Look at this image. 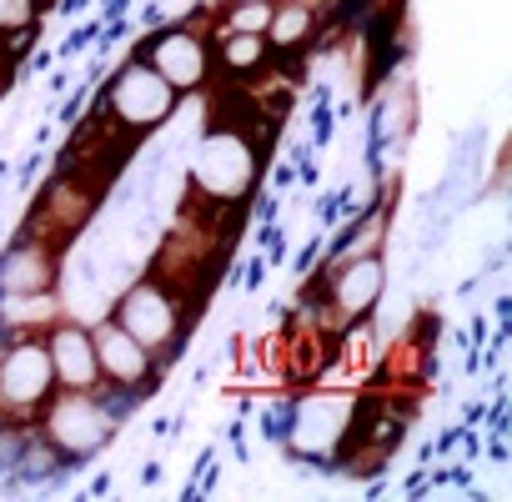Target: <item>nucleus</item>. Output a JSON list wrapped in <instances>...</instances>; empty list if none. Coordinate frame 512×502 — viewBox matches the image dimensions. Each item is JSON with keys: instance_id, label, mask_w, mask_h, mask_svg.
Here are the masks:
<instances>
[{"instance_id": "1", "label": "nucleus", "mask_w": 512, "mask_h": 502, "mask_svg": "<svg viewBox=\"0 0 512 502\" xmlns=\"http://www.w3.org/2000/svg\"><path fill=\"white\" fill-rule=\"evenodd\" d=\"M121 412H126V397H116L106 387H96V392H61L56 387L46 397V407L36 412V437L61 467H81L101 447H111Z\"/></svg>"}, {"instance_id": "2", "label": "nucleus", "mask_w": 512, "mask_h": 502, "mask_svg": "<svg viewBox=\"0 0 512 502\" xmlns=\"http://www.w3.org/2000/svg\"><path fill=\"white\" fill-rule=\"evenodd\" d=\"M256 131L251 126H206L196 156H191V201H201L211 216L231 201H241L256 181Z\"/></svg>"}, {"instance_id": "3", "label": "nucleus", "mask_w": 512, "mask_h": 502, "mask_svg": "<svg viewBox=\"0 0 512 502\" xmlns=\"http://www.w3.org/2000/svg\"><path fill=\"white\" fill-rule=\"evenodd\" d=\"M191 307L196 302L176 282H166L161 272H146L131 287H121V297L111 302V322H121L156 357H171V347H181V337H186V322L196 317Z\"/></svg>"}, {"instance_id": "4", "label": "nucleus", "mask_w": 512, "mask_h": 502, "mask_svg": "<svg viewBox=\"0 0 512 502\" xmlns=\"http://www.w3.org/2000/svg\"><path fill=\"white\" fill-rule=\"evenodd\" d=\"M181 106V96L141 61V56H131L121 71H116V81L106 86V101H101V116L126 136V141H146L156 126H166L171 121V111Z\"/></svg>"}, {"instance_id": "5", "label": "nucleus", "mask_w": 512, "mask_h": 502, "mask_svg": "<svg viewBox=\"0 0 512 502\" xmlns=\"http://www.w3.org/2000/svg\"><path fill=\"white\" fill-rule=\"evenodd\" d=\"M91 342H96V367H101V387L126 397V402H141L151 397V387L161 382V357L151 347H141L121 322H101L91 327Z\"/></svg>"}, {"instance_id": "6", "label": "nucleus", "mask_w": 512, "mask_h": 502, "mask_svg": "<svg viewBox=\"0 0 512 502\" xmlns=\"http://www.w3.org/2000/svg\"><path fill=\"white\" fill-rule=\"evenodd\" d=\"M357 397L352 392H312L292 407V452L302 462H332L347 442Z\"/></svg>"}, {"instance_id": "7", "label": "nucleus", "mask_w": 512, "mask_h": 502, "mask_svg": "<svg viewBox=\"0 0 512 502\" xmlns=\"http://www.w3.org/2000/svg\"><path fill=\"white\" fill-rule=\"evenodd\" d=\"M136 56H141L176 96L201 91L206 76H211V41H206V31H196V26H166V31H156Z\"/></svg>"}, {"instance_id": "8", "label": "nucleus", "mask_w": 512, "mask_h": 502, "mask_svg": "<svg viewBox=\"0 0 512 502\" xmlns=\"http://www.w3.org/2000/svg\"><path fill=\"white\" fill-rule=\"evenodd\" d=\"M61 287V246L21 231L6 251H0V297H41Z\"/></svg>"}, {"instance_id": "9", "label": "nucleus", "mask_w": 512, "mask_h": 502, "mask_svg": "<svg viewBox=\"0 0 512 502\" xmlns=\"http://www.w3.org/2000/svg\"><path fill=\"white\" fill-rule=\"evenodd\" d=\"M46 357H51V377L61 392H96L101 387V367H96V342H91V327L76 322V317H56L46 332Z\"/></svg>"}, {"instance_id": "10", "label": "nucleus", "mask_w": 512, "mask_h": 502, "mask_svg": "<svg viewBox=\"0 0 512 502\" xmlns=\"http://www.w3.org/2000/svg\"><path fill=\"white\" fill-rule=\"evenodd\" d=\"M382 287H387V267H382L377 251H372V257L337 262V267L327 272V307H322V312H332V327L362 322V317L377 307Z\"/></svg>"}, {"instance_id": "11", "label": "nucleus", "mask_w": 512, "mask_h": 502, "mask_svg": "<svg viewBox=\"0 0 512 502\" xmlns=\"http://www.w3.org/2000/svg\"><path fill=\"white\" fill-rule=\"evenodd\" d=\"M262 36H267V51H277V56L312 46V36H317V11H312V0H287V6H277Z\"/></svg>"}, {"instance_id": "12", "label": "nucleus", "mask_w": 512, "mask_h": 502, "mask_svg": "<svg viewBox=\"0 0 512 502\" xmlns=\"http://www.w3.org/2000/svg\"><path fill=\"white\" fill-rule=\"evenodd\" d=\"M267 61V36L262 31H221V66L231 76H256Z\"/></svg>"}, {"instance_id": "13", "label": "nucleus", "mask_w": 512, "mask_h": 502, "mask_svg": "<svg viewBox=\"0 0 512 502\" xmlns=\"http://www.w3.org/2000/svg\"><path fill=\"white\" fill-rule=\"evenodd\" d=\"M41 0H0V41L11 46H31L36 26H41Z\"/></svg>"}, {"instance_id": "14", "label": "nucleus", "mask_w": 512, "mask_h": 502, "mask_svg": "<svg viewBox=\"0 0 512 502\" xmlns=\"http://www.w3.org/2000/svg\"><path fill=\"white\" fill-rule=\"evenodd\" d=\"M382 226H387V216H382V211H367V216L332 246V267H337V262H352V257H372V251H382Z\"/></svg>"}, {"instance_id": "15", "label": "nucleus", "mask_w": 512, "mask_h": 502, "mask_svg": "<svg viewBox=\"0 0 512 502\" xmlns=\"http://www.w3.org/2000/svg\"><path fill=\"white\" fill-rule=\"evenodd\" d=\"M41 6H46V0H41Z\"/></svg>"}]
</instances>
